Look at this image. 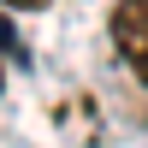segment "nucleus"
Instances as JSON below:
<instances>
[{"label": "nucleus", "mask_w": 148, "mask_h": 148, "mask_svg": "<svg viewBox=\"0 0 148 148\" xmlns=\"http://www.w3.org/2000/svg\"><path fill=\"white\" fill-rule=\"evenodd\" d=\"M113 42L130 59V71L148 77V0H119L113 6Z\"/></svg>", "instance_id": "f257e3e1"}, {"label": "nucleus", "mask_w": 148, "mask_h": 148, "mask_svg": "<svg viewBox=\"0 0 148 148\" xmlns=\"http://www.w3.org/2000/svg\"><path fill=\"white\" fill-rule=\"evenodd\" d=\"M6 6H12V12H42L47 0H6Z\"/></svg>", "instance_id": "f03ea898"}, {"label": "nucleus", "mask_w": 148, "mask_h": 148, "mask_svg": "<svg viewBox=\"0 0 148 148\" xmlns=\"http://www.w3.org/2000/svg\"><path fill=\"white\" fill-rule=\"evenodd\" d=\"M0 83H6V71H0Z\"/></svg>", "instance_id": "7ed1b4c3"}]
</instances>
